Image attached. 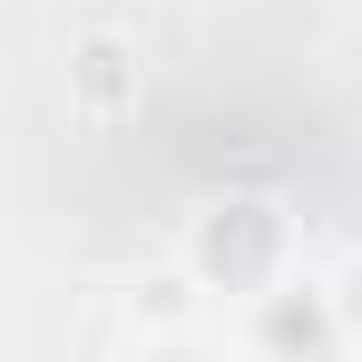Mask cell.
<instances>
[{
	"instance_id": "5",
	"label": "cell",
	"mask_w": 362,
	"mask_h": 362,
	"mask_svg": "<svg viewBox=\"0 0 362 362\" xmlns=\"http://www.w3.org/2000/svg\"><path fill=\"white\" fill-rule=\"evenodd\" d=\"M333 313H343V333L362 343V255L343 264V274H333Z\"/></svg>"
},
{
	"instance_id": "2",
	"label": "cell",
	"mask_w": 362,
	"mask_h": 362,
	"mask_svg": "<svg viewBox=\"0 0 362 362\" xmlns=\"http://www.w3.org/2000/svg\"><path fill=\"white\" fill-rule=\"evenodd\" d=\"M353 343L343 313H333V284H264L245 294V362H333Z\"/></svg>"
},
{
	"instance_id": "4",
	"label": "cell",
	"mask_w": 362,
	"mask_h": 362,
	"mask_svg": "<svg viewBox=\"0 0 362 362\" xmlns=\"http://www.w3.org/2000/svg\"><path fill=\"white\" fill-rule=\"evenodd\" d=\"M137 362H245V353H226L216 333H157V343H147Z\"/></svg>"
},
{
	"instance_id": "1",
	"label": "cell",
	"mask_w": 362,
	"mask_h": 362,
	"mask_svg": "<svg viewBox=\"0 0 362 362\" xmlns=\"http://www.w3.org/2000/svg\"><path fill=\"white\" fill-rule=\"evenodd\" d=\"M186 274L206 284V294H264V284H284V216L264 206V196H235V206H216V216H196V235H186Z\"/></svg>"
},
{
	"instance_id": "3",
	"label": "cell",
	"mask_w": 362,
	"mask_h": 362,
	"mask_svg": "<svg viewBox=\"0 0 362 362\" xmlns=\"http://www.w3.org/2000/svg\"><path fill=\"white\" fill-rule=\"evenodd\" d=\"M118 98H127V40L98 30V40H78V108L88 118H118Z\"/></svg>"
}]
</instances>
